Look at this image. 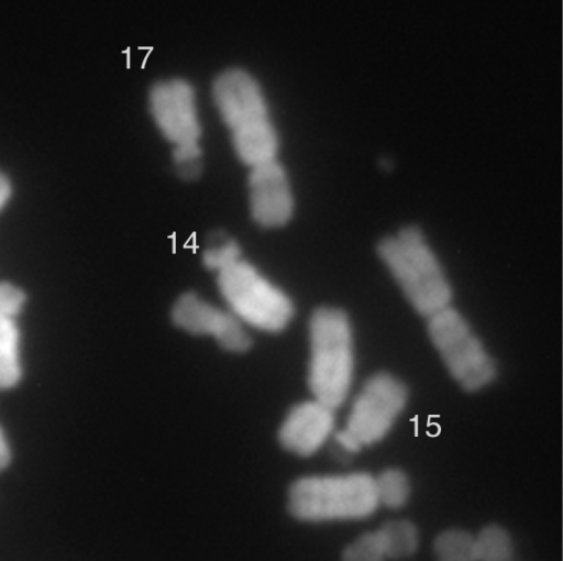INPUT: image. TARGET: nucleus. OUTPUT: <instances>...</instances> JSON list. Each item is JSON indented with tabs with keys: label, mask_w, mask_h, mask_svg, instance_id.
Wrapping results in <instances>:
<instances>
[{
	"label": "nucleus",
	"mask_w": 563,
	"mask_h": 561,
	"mask_svg": "<svg viewBox=\"0 0 563 561\" xmlns=\"http://www.w3.org/2000/svg\"><path fill=\"white\" fill-rule=\"evenodd\" d=\"M377 253L418 314L429 318L450 307L451 286L418 226L380 239Z\"/></svg>",
	"instance_id": "2"
},
{
	"label": "nucleus",
	"mask_w": 563,
	"mask_h": 561,
	"mask_svg": "<svg viewBox=\"0 0 563 561\" xmlns=\"http://www.w3.org/2000/svg\"><path fill=\"white\" fill-rule=\"evenodd\" d=\"M150 108L156 125L174 148L199 145L201 127L196 97L187 81L168 79L154 85Z\"/></svg>",
	"instance_id": "8"
},
{
	"label": "nucleus",
	"mask_w": 563,
	"mask_h": 561,
	"mask_svg": "<svg viewBox=\"0 0 563 561\" xmlns=\"http://www.w3.org/2000/svg\"><path fill=\"white\" fill-rule=\"evenodd\" d=\"M429 337L451 376L468 392L489 385L497 367L463 316L452 307L428 318Z\"/></svg>",
	"instance_id": "7"
},
{
	"label": "nucleus",
	"mask_w": 563,
	"mask_h": 561,
	"mask_svg": "<svg viewBox=\"0 0 563 561\" xmlns=\"http://www.w3.org/2000/svg\"><path fill=\"white\" fill-rule=\"evenodd\" d=\"M386 554L376 531L360 536L345 547L342 561H384Z\"/></svg>",
	"instance_id": "17"
},
{
	"label": "nucleus",
	"mask_w": 563,
	"mask_h": 561,
	"mask_svg": "<svg viewBox=\"0 0 563 561\" xmlns=\"http://www.w3.org/2000/svg\"><path fill=\"white\" fill-rule=\"evenodd\" d=\"M308 386L313 398L334 410L349 396L354 374L353 331L346 314L320 307L309 320Z\"/></svg>",
	"instance_id": "3"
},
{
	"label": "nucleus",
	"mask_w": 563,
	"mask_h": 561,
	"mask_svg": "<svg viewBox=\"0 0 563 561\" xmlns=\"http://www.w3.org/2000/svg\"><path fill=\"white\" fill-rule=\"evenodd\" d=\"M374 481L378 504L389 508H399L407 503L410 486L404 472L395 469L386 470Z\"/></svg>",
	"instance_id": "16"
},
{
	"label": "nucleus",
	"mask_w": 563,
	"mask_h": 561,
	"mask_svg": "<svg viewBox=\"0 0 563 561\" xmlns=\"http://www.w3.org/2000/svg\"><path fill=\"white\" fill-rule=\"evenodd\" d=\"M408 398L405 385L395 376H371L354 398L345 427L333 435L341 455H352L380 441L393 428Z\"/></svg>",
	"instance_id": "6"
},
{
	"label": "nucleus",
	"mask_w": 563,
	"mask_h": 561,
	"mask_svg": "<svg viewBox=\"0 0 563 561\" xmlns=\"http://www.w3.org/2000/svg\"><path fill=\"white\" fill-rule=\"evenodd\" d=\"M242 258L240 245L232 239L218 241L202 253L203 265L217 274Z\"/></svg>",
	"instance_id": "18"
},
{
	"label": "nucleus",
	"mask_w": 563,
	"mask_h": 561,
	"mask_svg": "<svg viewBox=\"0 0 563 561\" xmlns=\"http://www.w3.org/2000/svg\"><path fill=\"white\" fill-rule=\"evenodd\" d=\"M11 460V448L8 438L0 427V472L8 466Z\"/></svg>",
	"instance_id": "20"
},
{
	"label": "nucleus",
	"mask_w": 563,
	"mask_h": 561,
	"mask_svg": "<svg viewBox=\"0 0 563 561\" xmlns=\"http://www.w3.org/2000/svg\"><path fill=\"white\" fill-rule=\"evenodd\" d=\"M22 375L19 324L16 320L0 318V391L15 387Z\"/></svg>",
	"instance_id": "12"
},
{
	"label": "nucleus",
	"mask_w": 563,
	"mask_h": 561,
	"mask_svg": "<svg viewBox=\"0 0 563 561\" xmlns=\"http://www.w3.org/2000/svg\"><path fill=\"white\" fill-rule=\"evenodd\" d=\"M334 409L313 398L295 405L284 418L278 439L289 452L309 457L319 451L334 431Z\"/></svg>",
	"instance_id": "11"
},
{
	"label": "nucleus",
	"mask_w": 563,
	"mask_h": 561,
	"mask_svg": "<svg viewBox=\"0 0 563 561\" xmlns=\"http://www.w3.org/2000/svg\"><path fill=\"white\" fill-rule=\"evenodd\" d=\"M377 506L375 481L366 473L303 476L287 495L289 513L309 522L362 519Z\"/></svg>",
	"instance_id": "4"
},
{
	"label": "nucleus",
	"mask_w": 563,
	"mask_h": 561,
	"mask_svg": "<svg viewBox=\"0 0 563 561\" xmlns=\"http://www.w3.org/2000/svg\"><path fill=\"white\" fill-rule=\"evenodd\" d=\"M249 188L252 217L260 226L280 227L291 218L294 197L287 174L276 160L251 167Z\"/></svg>",
	"instance_id": "10"
},
{
	"label": "nucleus",
	"mask_w": 563,
	"mask_h": 561,
	"mask_svg": "<svg viewBox=\"0 0 563 561\" xmlns=\"http://www.w3.org/2000/svg\"><path fill=\"white\" fill-rule=\"evenodd\" d=\"M217 284L227 308L246 327L277 332L294 316L290 297L243 258L219 272Z\"/></svg>",
	"instance_id": "5"
},
{
	"label": "nucleus",
	"mask_w": 563,
	"mask_h": 561,
	"mask_svg": "<svg viewBox=\"0 0 563 561\" xmlns=\"http://www.w3.org/2000/svg\"><path fill=\"white\" fill-rule=\"evenodd\" d=\"M213 97L240 160L251 167L275 160L277 133L257 81L242 69L225 70L214 81Z\"/></svg>",
	"instance_id": "1"
},
{
	"label": "nucleus",
	"mask_w": 563,
	"mask_h": 561,
	"mask_svg": "<svg viewBox=\"0 0 563 561\" xmlns=\"http://www.w3.org/2000/svg\"><path fill=\"white\" fill-rule=\"evenodd\" d=\"M11 196V184L8 177L0 172V211L7 205Z\"/></svg>",
	"instance_id": "21"
},
{
	"label": "nucleus",
	"mask_w": 563,
	"mask_h": 561,
	"mask_svg": "<svg viewBox=\"0 0 563 561\" xmlns=\"http://www.w3.org/2000/svg\"><path fill=\"white\" fill-rule=\"evenodd\" d=\"M376 532L386 558H406L416 551L419 543L417 528L407 520L385 522Z\"/></svg>",
	"instance_id": "13"
},
{
	"label": "nucleus",
	"mask_w": 563,
	"mask_h": 561,
	"mask_svg": "<svg viewBox=\"0 0 563 561\" xmlns=\"http://www.w3.org/2000/svg\"><path fill=\"white\" fill-rule=\"evenodd\" d=\"M25 304L26 295L19 286L0 282V318L16 320Z\"/></svg>",
	"instance_id": "19"
},
{
	"label": "nucleus",
	"mask_w": 563,
	"mask_h": 561,
	"mask_svg": "<svg viewBox=\"0 0 563 561\" xmlns=\"http://www.w3.org/2000/svg\"><path fill=\"white\" fill-rule=\"evenodd\" d=\"M435 561H476L474 537L457 529L437 536L433 542Z\"/></svg>",
	"instance_id": "14"
},
{
	"label": "nucleus",
	"mask_w": 563,
	"mask_h": 561,
	"mask_svg": "<svg viewBox=\"0 0 563 561\" xmlns=\"http://www.w3.org/2000/svg\"><path fill=\"white\" fill-rule=\"evenodd\" d=\"M172 319L187 332L212 337L225 350L243 352L251 345L246 326L228 308L214 306L195 293H184L175 300Z\"/></svg>",
	"instance_id": "9"
},
{
	"label": "nucleus",
	"mask_w": 563,
	"mask_h": 561,
	"mask_svg": "<svg viewBox=\"0 0 563 561\" xmlns=\"http://www.w3.org/2000/svg\"><path fill=\"white\" fill-rule=\"evenodd\" d=\"M476 561H510L512 542L503 528L487 526L474 537Z\"/></svg>",
	"instance_id": "15"
}]
</instances>
